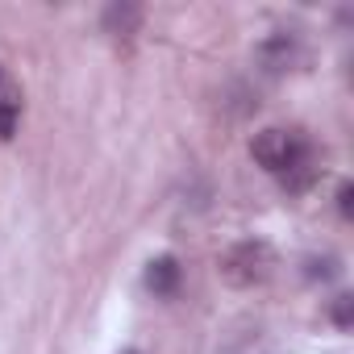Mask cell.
Segmentation results:
<instances>
[{
    "mask_svg": "<svg viewBox=\"0 0 354 354\" xmlns=\"http://www.w3.org/2000/svg\"><path fill=\"white\" fill-rule=\"evenodd\" d=\"M275 267H279V259L263 238H246V242H238L221 254V275L234 288H259L275 275Z\"/></svg>",
    "mask_w": 354,
    "mask_h": 354,
    "instance_id": "obj_2",
    "label": "cell"
},
{
    "mask_svg": "<svg viewBox=\"0 0 354 354\" xmlns=\"http://www.w3.org/2000/svg\"><path fill=\"white\" fill-rule=\"evenodd\" d=\"M125 354H138V350H125Z\"/></svg>",
    "mask_w": 354,
    "mask_h": 354,
    "instance_id": "obj_11",
    "label": "cell"
},
{
    "mask_svg": "<svg viewBox=\"0 0 354 354\" xmlns=\"http://www.w3.org/2000/svg\"><path fill=\"white\" fill-rule=\"evenodd\" d=\"M254 59H259L263 71L283 75V71H296V67L304 63V42H300V34L275 30V34H267V38L254 46Z\"/></svg>",
    "mask_w": 354,
    "mask_h": 354,
    "instance_id": "obj_3",
    "label": "cell"
},
{
    "mask_svg": "<svg viewBox=\"0 0 354 354\" xmlns=\"http://www.w3.org/2000/svg\"><path fill=\"white\" fill-rule=\"evenodd\" d=\"M17 121H21V96H5L0 100V142L17 133Z\"/></svg>",
    "mask_w": 354,
    "mask_h": 354,
    "instance_id": "obj_6",
    "label": "cell"
},
{
    "mask_svg": "<svg viewBox=\"0 0 354 354\" xmlns=\"http://www.w3.org/2000/svg\"><path fill=\"white\" fill-rule=\"evenodd\" d=\"M337 271H342V267H337V259H333V254H325V259H308V271H304V275H308V279H333Z\"/></svg>",
    "mask_w": 354,
    "mask_h": 354,
    "instance_id": "obj_7",
    "label": "cell"
},
{
    "mask_svg": "<svg viewBox=\"0 0 354 354\" xmlns=\"http://www.w3.org/2000/svg\"><path fill=\"white\" fill-rule=\"evenodd\" d=\"M337 213H342V217H350V213H354V188H350V184H342V188H337Z\"/></svg>",
    "mask_w": 354,
    "mask_h": 354,
    "instance_id": "obj_9",
    "label": "cell"
},
{
    "mask_svg": "<svg viewBox=\"0 0 354 354\" xmlns=\"http://www.w3.org/2000/svg\"><path fill=\"white\" fill-rule=\"evenodd\" d=\"M5 96H21V88L13 84V75L5 71V63H0V100H5Z\"/></svg>",
    "mask_w": 354,
    "mask_h": 354,
    "instance_id": "obj_10",
    "label": "cell"
},
{
    "mask_svg": "<svg viewBox=\"0 0 354 354\" xmlns=\"http://www.w3.org/2000/svg\"><path fill=\"white\" fill-rule=\"evenodd\" d=\"M142 283H146V292H154V296H175V292H180V283H184V267H180V259H175V254H158V259H150Z\"/></svg>",
    "mask_w": 354,
    "mask_h": 354,
    "instance_id": "obj_4",
    "label": "cell"
},
{
    "mask_svg": "<svg viewBox=\"0 0 354 354\" xmlns=\"http://www.w3.org/2000/svg\"><path fill=\"white\" fill-rule=\"evenodd\" d=\"M100 26H104V34H113V38H129V34H138V26H142V9H138V5H109L104 17H100Z\"/></svg>",
    "mask_w": 354,
    "mask_h": 354,
    "instance_id": "obj_5",
    "label": "cell"
},
{
    "mask_svg": "<svg viewBox=\"0 0 354 354\" xmlns=\"http://www.w3.org/2000/svg\"><path fill=\"white\" fill-rule=\"evenodd\" d=\"M250 154L263 171L279 175L288 192H308L313 180H317V154H313V142L300 133V129H259L254 142H250Z\"/></svg>",
    "mask_w": 354,
    "mask_h": 354,
    "instance_id": "obj_1",
    "label": "cell"
},
{
    "mask_svg": "<svg viewBox=\"0 0 354 354\" xmlns=\"http://www.w3.org/2000/svg\"><path fill=\"white\" fill-rule=\"evenodd\" d=\"M350 321H354V296L342 292V296L333 300V325H337V329H350Z\"/></svg>",
    "mask_w": 354,
    "mask_h": 354,
    "instance_id": "obj_8",
    "label": "cell"
}]
</instances>
